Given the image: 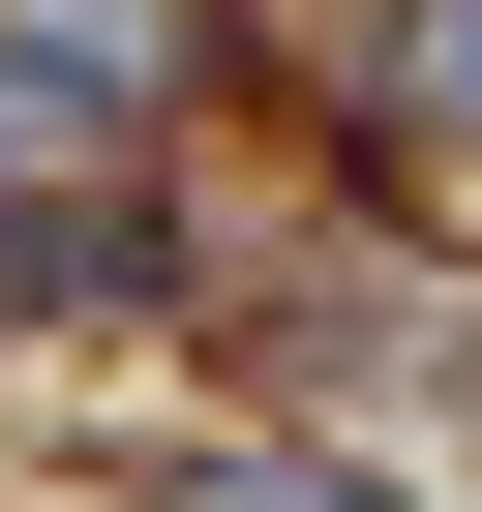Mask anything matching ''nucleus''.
<instances>
[{
	"label": "nucleus",
	"instance_id": "obj_1",
	"mask_svg": "<svg viewBox=\"0 0 482 512\" xmlns=\"http://www.w3.org/2000/svg\"><path fill=\"white\" fill-rule=\"evenodd\" d=\"M181 61H211V0H0V181L31 151H151Z\"/></svg>",
	"mask_w": 482,
	"mask_h": 512
},
{
	"label": "nucleus",
	"instance_id": "obj_2",
	"mask_svg": "<svg viewBox=\"0 0 482 512\" xmlns=\"http://www.w3.org/2000/svg\"><path fill=\"white\" fill-rule=\"evenodd\" d=\"M181 512H392V482H332V452H181Z\"/></svg>",
	"mask_w": 482,
	"mask_h": 512
},
{
	"label": "nucleus",
	"instance_id": "obj_3",
	"mask_svg": "<svg viewBox=\"0 0 482 512\" xmlns=\"http://www.w3.org/2000/svg\"><path fill=\"white\" fill-rule=\"evenodd\" d=\"M392 91H422V121H482V0H422V31H392Z\"/></svg>",
	"mask_w": 482,
	"mask_h": 512
}]
</instances>
